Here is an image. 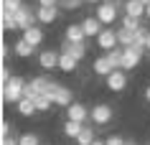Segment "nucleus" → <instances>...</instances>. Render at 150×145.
Masks as SVG:
<instances>
[{
    "mask_svg": "<svg viewBox=\"0 0 150 145\" xmlns=\"http://www.w3.org/2000/svg\"><path fill=\"white\" fill-rule=\"evenodd\" d=\"M13 51H16V56H21V59H31L36 48H33L31 43H28V41H23V36H21V38L16 41V46H13Z\"/></svg>",
    "mask_w": 150,
    "mask_h": 145,
    "instance_id": "6ab92c4d",
    "label": "nucleus"
},
{
    "mask_svg": "<svg viewBox=\"0 0 150 145\" xmlns=\"http://www.w3.org/2000/svg\"><path fill=\"white\" fill-rule=\"evenodd\" d=\"M104 84H107L110 92H122V89L127 87V71L125 69H115V71L104 79Z\"/></svg>",
    "mask_w": 150,
    "mask_h": 145,
    "instance_id": "6e6552de",
    "label": "nucleus"
},
{
    "mask_svg": "<svg viewBox=\"0 0 150 145\" xmlns=\"http://www.w3.org/2000/svg\"><path fill=\"white\" fill-rule=\"evenodd\" d=\"M81 3H84V0H59V8H64V10H79Z\"/></svg>",
    "mask_w": 150,
    "mask_h": 145,
    "instance_id": "7c9ffc66",
    "label": "nucleus"
},
{
    "mask_svg": "<svg viewBox=\"0 0 150 145\" xmlns=\"http://www.w3.org/2000/svg\"><path fill=\"white\" fill-rule=\"evenodd\" d=\"M18 21V25H21V31H28V28H33L36 25V21H38V16H36V8H31V5H23V8L18 10V13H13Z\"/></svg>",
    "mask_w": 150,
    "mask_h": 145,
    "instance_id": "20e7f679",
    "label": "nucleus"
},
{
    "mask_svg": "<svg viewBox=\"0 0 150 145\" xmlns=\"http://www.w3.org/2000/svg\"><path fill=\"white\" fill-rule=\"evenodd\" d=\"M25 87H28V84H25L23 76H13V79L3 87V102H5V105H18L25 97Z\"/></svg>",
    "mask_w": 150,
    "mask_h": 145,
    "instance_id": "f03ea898",
    "label": "nucleus"
},
{
    "mask_svg": "<svg viewBox=\"0 0 150 145\" xmlns=\"http://www.w3.org/2000/svg\"><path fill=\"white\" fill-rule=\"evenodd\" d=\"M48 84H51L48 76H36V79H31L28 87H25V99H36L38 94H43V92L48 89Z\"/></svg>",
    "mask_w": 150,
    "mask_h": 145,
    "instance_id": "0eeeda50",
    "label": "nucleus"
},
{
    "mask_svg": "<svg viewBox=\"0 0 150 145\" xmlns=\"http://www.w3.org/2000/svg\"><path fill=\"white\" fill-rule=\"evenodd\" d=\"M97 46L104 48L107 54H110V51H115V48L120 46V41H117V31H112V28H104V31L99 33V38H97Z\"/></svg>",
    "mask_w": 150,
    "mask_h": 145,
    "instance_id": "1a4fd4ad",
    "label": "nucleus"
},
{
    "mask_svg": "<svg viewBox=\"0 0 150 145\" xmlns=\"http://www.w3.org/2000/svg\"><path fill=\"white\" fill-rule=\"evenodd\" d=\"M142 54H137L135 48H125V56H122V69L125 71H130V69H135V66L140 64Z\"/></svg>",
    "mask_w": 150,
    "mask_h": 145,
    "instance_id": "2eb2a0df",
    "label": "nucleus"
},
{
    "mask_svg": "<svg viewBox=\"0 0 150 145\" xmlns=\"http://www.w3.org/2000/svg\"><path fill=\"white\" fill-rule=\"evenodd\" d=\"M18 143L21 145H41V140L36 132H23V135H18Z\"/></svg>",
    "mask_w": 150,
    "mask_h": 145,
    "instance_id": "c85d7f7f",
    "label": "nucleus"
},
{
    "mask_svg": "<svg viewBox=\"0 0 150 145\" xmlns=\"http://www.w3.org/2000/svg\"><path fill=\"white\" fill-rule=\"evenodd\" d=\"M59 56H61V54H56L54 48H43V51L38 54L41 69H59Z\"/></svg>",
    "mask_w": 150,
    "mask_h": 145,
    "instance_id": "9d476101",
    "label": "nucleus"
},
{
    "mask_svg": "<svg viewBox=\"0 0 150 145\" xmlns=\"http://www.w3.org/2000/svg\"><path fill=\"white\" fill-rule=\"evenodd\" d=\"M81 28H84V33H87V38H99V33L104 31L102 28V23H99V18H84V21H81Z\"/></svg>",
    "mask_w": 150,
    "mask_h": 145,
    "instance_id": "9b49d317",
    "label": "nucleus"
},
{
    "mask_svg": "<svg viewBox=\"0 0 150 145\" xmlns=\"http://www.w3.org/2000/svg\"><path fill=\"white\" fill-rule=\"evenodd\" d=\"M92 145H107V143H104V140H94Z\"/></svg>",
    "mask_w": 150,
    "mask_h": 145,
    "instance_id": "4c0bfd02",
    "label": "nucleus"
},
{
    "mask_svg": "<svg viewBox=\"0 0 150 145\" xmlns=\"http://www.w3.org/2000/svg\"><path fill=\"white\" fill-rule=\"evenodd\" d=\"M81 130H84L81 122H74V120H66V122H64V135H66V137H74V140H76V137L81 135Z\"/></svg>",
    "mask_w": 150,
    "mask_h": 145,
    "instance_id": "4be33fe9",
    "label": "nucleus"
},
{
    "mask_svg": "<svg viewBox=\"0 0 150 145\" xmlns=\"http://www.w3.org/2000/svg\"><path fill=\"white\" fill-rule=\"evenodd\" d=\"M66 41L69 43H84L87 41V33H84L81 23H69L66 25Z\"/></svg>",
    "mask_w": 150,
    "mask_h": 145,
    "instance_id": "f8f14e48",
    "label": "nucleus"
},
{
    "mask_svg": "<svg viewBox=\"0 0 150 145\" xmlns=\"http://www.w3.org/2000/svg\"><path fill=\"white\" fill-rule=\"evenodd\" d=\"M92 69H94V74H97V76H104V79H107V76H110L112 71H115V69H112V64H110V59H107V54L97 59Z\"/></svg>",
    "mask_w": 150,
    "mask_h": 145,
    "instance_id": "dca6fc26",
    "label": "nucleus"
},
{
    "mask_svg": "<svg viewBox=\"0 0 150 145\" xmlns=\"http://www.w3.org/2000/svg\"><path fill=\"white\" fill-rule=\"evenodd\" d=\"M0 145H21V143H18L16 135H8V137H3V143H0Z\"/></svg>",
    "mask_w": 150,
    "mask_h": 145,
    "instance_id": "c9c22d12",
    "label": "nucleus"
},
{
    "mask_svg": "<svg viewBox=\"0 0 150 145\" xmlns=\"http://www.w3.org/2000/svg\"><path fill=\"white\" fill-rule=\"evenodd\" d=\"M97 18H99V23H102V25H112L115 21H117V3H115V0H104V3H99Z\"/></svg>",
    "mask_w": 150,
    "mask_h": 145,
    "instance_id": "7ed1b4c3",
    "label": "nucleus"
},
{
    "mask_svg": "<svg viewBox=\"0 0 150 145\" xmlns=\"http://www.w3.org/2000/svg\"><path fill=\"white\" fill-rule=\"evenodd\" d=\"M43 94H46L56 107H71V105H74V92H71L69 87L59 84V81H51Z\"/></svg>",
    "mask_w": 150,
    "mask_h": 145,
    "instance_id": "f257e3e1",
    "label": "nucleus"
},
{
    "mask_svg": "<svg viewBox=\"0 0 150 145\" xmlns=\"http://www.w3.org/2000/svg\"><path fill=\"white\" fill-rule=\"evenodd\" d=\"M10 79H13V76L8 74V66H5V69H0V81H3V87H5V84H8Z\"/></svg>",
    "mask_w": 150,
    "mask_h": 145,
    "instance_id": "f704fd0d",
    "label": "nucleus"
},
{
    "mask_svg": "<svg viewBox=\"0 0 150 145\" xmlns=\"http://www.w3.org/2000/svg\"><path fill=\"white\" fill-rule=\"evenodd\" d=\"M122 8H125V16H130V18H142V16H145V10H148V5H142L140 0H127Z\"/></svg>",
    "mask_w": 150,
    "mask_h": 145,
    "instance_id": "4468645a",
    "label": "nucleus"
},
{
    "mask_svg": "<svg viewBox=\"0 0 150 145\" xmlns=\"http://www.w3.org/2000/svg\"><path fill=\"white\" fill-rule=\"evenodd\" d=\"M76 64H79V61H76L74 56H69V54L61 51V56H59V69H61V71H66V74L76 71Z\"/></svg>",
    "mask_w": 150,
    "mask_h": 145,
    "instance_id": "412c9836",
    "label": "nucleus"
},
{
    "mask_svg": "<svg viewBox=\"0 0 150 145\" xmlns=\"http://www.w3.org/2000/svg\"><path fill=\"white\" fill-rule=\"evenodd\" d=\"M145 16H148V18H150V5H148V10H145Z\"/></svg>",
    "mask_w": 150,
    "mask_h": 145,
    "instance_id": "58836bf2",
    "label": "nucleus"
},
{
    "mask_svg": "<svg viewBox=\"0 0 150 145\" xmlns=\"http://www.w3.org/2000/svg\"><path fill=\"white\" fill-rule=\"evenodd\" d=\"M104 143H107V145H127V140H125L122 135H110Z\"/></svg>",
    "mask_w": 150,
    "mask_h": 145,
    "instance_id": "2f4dec72",
    "label": "nucleus"
},
{
    "mask_svg": "<svg viewBox=\"0 0 150 145\" xmlns=\"http://www.w3.org/2000/svg\"><path fill=\"white\" fill-rule=\"evenodd\" d=\"M36 16H38V23L48 25L59 18V8H41V5H36Z\"/></svg>",
    "mask_w": 150,
    "mask_h": 145,
    "instance_id": "f3484780",
    "label": "nucleus"
},
{
    "mask_svg": "<svg viewBox=\"0 0 150 145\" xmlns=\"http://www.w3.org/2000/svg\"><path fill=\"white\" fill-rule=\"evenodd\" d=\"M16 110H18V115H21V117H33V115L38 112V110H36V105H33V99H25V97L16 105Z\"/></svg>",
    "mask_w": 150,
    "mask_h": 145,
    "instance_id": "aec40b11",
    "label": "nucleus"
},
{
    "mask_svg": "<svg viewBox=\"0 0 150 145\" xmlns=\"http://www.w3.org/2000/svg\"><path fill=\"white\" fill-rule=\"evenodd\" d=\"M145 99H148V102H150V84H148V87H145Z\"/></svg>",
    "mask_w": 150,
    "mask_h": 145,
    "instance_id": "e433bc0d",
    "label": "nucleus"
},
{
    "mask_svg": "<svg viewBox=\"0 0 150 145\" xmlns=\"http://www.w3.org/2000/svg\"><path fill=\"white\" fill-rule=\"evenodd\" d=\"M115 3H122V5H125V3H127V0H115Z\"/></svg>",
    "mask_w": 150,
    "mask_h": 145,
    "instance_id": "79ce46f5",
    "label": "nucleus"
},
{
    "mask_svg": "<svg viewBox=\"0 0 150 145\" xmlns=\"http://www.w3.org/2000/svg\"><path fill=\"white\" fill-rule=\"evenodd\" d=\"M21 8H23V0H3V10L8 13H18Z\"/></svg>",
    "mask_w": 150,
    "mask_h": 145,
    "instance_id": "c756f323",
    "label": "nucleus"
},
{
    "mask_svg": "<svg viewBox=\"0 0 150 145\" xmlns=\"http://www.w3.org/2000/svg\"><path fill=\"white\" fill-rule=\"evenodd\" d=\"M0 135H3V137L13 135V125H10L8 120H3V122H0Z\"/></svg>",
    "mask_w": 150,
    "mask_h": 145,
    "instance_id": "473e14b6",
    "label": "nucleus"
},
{
    "mask_svg": "<svg viewBox=\"0 0 150 145\" xmlns=\"http://www.w3.org/2000/svg\"><path fill=\"white\" fill-rule=\"evenodd\" d=\"M97 130L94 127H89V125H84V130H81V135L76 137V145H92L97 140V135H94Z\"/></svg>",
    "mask_w": 150,
    "mask_h": 145,
    "instance_id": "5701e85b",
    "label": "nucleus"
},
{
    "mask_svg": "<svg viewBox=\"0 0 150 145\" xmlns=\"http://www.w3.org/2000/svg\"><path fill=\"white\" fill-rule=\"evenodd\" d=\"M3 31H8V33L21 31V25H18L16 16H13V13H8V10H3Z\"/></svg>",
    "mask_w": 150,
    "mask_h": 145,
    "instance_id": "b1692460",
    "label": "nucleus"
},
{
    "mask_svg": "<svg viewBox=\"0 0 150 145\" xmlns=\"http://www.w3.org/2000/svg\"><path fill=\"white\" fill-rule=\"evenodd\" d=\"M41 8H59V0H38Z\"/></svg>",
    "mask_w": 150,
    "mask_h": 145,
    "instance_id": "72a5a7b5",
    "label": "nucleus"
},
{
    "mask_svg": "<svg viewBox=\"0 0 150 145\" xmlns=\"http://www.w3.org/2000/svg\"><path fill=\"white\" fill-rule=\"evenodd\" d=\"M122 28H127V31H132V33H137L142 28V23H140V18H130V16H125L122 18Z\"/></svg>",
    "mask_w": 150,
    "mask_h": 145,
    "instance_id": "cd10ccee",
    "label": "nucleus"
},
{
    "mask_svg": "<svg viewBox=\"0 0 150 145\" xmlns=\"http://www.w3.org/2000/svg\"><path fill=\"white\" fill-rule=\"evenodd\" d=\"M64 54H69V56H74L76 61H81V59L87 56V43H69V41H64Z\"/></svg>",
    "mask_w": 150,
    "mask_h": 145,
    "instance_id": "ddd939ff",
    "label": "nucleus"
},
{
    "mask_svg": "<svg viewBox=\"0 0 150 145\" xmlns=\"http://www.w3.org/2000/svg\"><path fill=\"white\" fill-rule=\"evenodd\" d=\"M92 117V110H89L87 105H81V102H74L71 107H66V120H74V122H84Z\"/></svg>",
    "mask_w": 150,
    "mask_h": 145,
    "instance_id": "423d86ee",
    "label": "nucleus"
},
{
    "mask_svg": "<svg viewBox=\"0 0 150 145\" xmlns=\"http://www.w3.org/2000/svg\"><path fill=\"white\" fill-rule=\"evenodd\" d=\"M127 145H137V143H132V140H130V143H127Z\"/></svg>",
    "mask_w": 150,
    "mask_h": 145,
    "instance_id": "37998d69",
    "label": "nucleus"
},
{
    "mask_svg": "<svg viewBox=\"0 0 150 145\" xmlns=\"http://www.w3.org/2000/svg\"><path fill=\"white\" fill-rule=\"evenodd\" d=\"M33 105H36V110H38V112H48L54 102H51V99H48L46 94H38V97H36V99H33Z\"/></svg>",
    "mask_w": 150,
    "mask_h": 145,
    "instance_id": "bb28decb",
    "label": "nucleus"
},
{
    "mask_svg": "<svg viewBox=\"0 0 150 145\" xmlns=\"http://www.w3.org/2000/svg\"><path fill=\"white\" fill-rule=\"evenodd\" d=\"M112 117H115V110H112L110 105L99 102V105L92 107V117H89V120L94 122V125H107V122H112Z\"/></svg>",
    "mask_w": 150,
    "mask_h": 145,
    "instance_id": "39448f33",
    "label": "nucleus"
},
{
    "mask_svg": "<svg viewBox=\"0 0 150 145\" xmlns=\"http://www.w3.org/2000/svg\"><path fill=\"white\" fill-rule=\"evenodd\" d=\"M117 41H120V46H122V48H130V46H132V41H135V33L127 31V28H117Z\"/></svg>",
    "mask_w": 150,
    "mask_h": 145,
    "instance_id": "393cba45",
    "label": "nucleus"
},
{
    "mask_svg": "<svg viewBox=\"0 0 150 145\" xmlns=\"http://www.w3.org/2000/svg\"><path fill=\"white\" fill-rule=\"evenodd\" d=\"M148 51H150V33H148Z\"/></svg>",
    "mask_w": 150,
    "mask_h": 145,
    "instance_id": "ea45409f",
    "label": "nucleus"
},
{
    "mask_svg": "<svg viewBox=\"0 0 150 145\" xmlns=\"http://www.w3.org/2000/svg\"><path fill=\"white\" fill-rule=\"evenodd\" d=\"M87 3H102V0H87Z\"/></svg>",
    "mask_w": 150,
    "mask_h": 145,
    "instance_id": "a19ab883",
    "label": "nucleus"
},
{
    "mask_svg": "<svg viewBox=\"0 0 150 145\" xmlns=\"http://www.w3.org/2000/svg\"><path fill=\"white\" fill-rule=\"evenodd\" d=\"M122 56H125V48H115V51H110V54H107L112 69H122Z\"/></svg>",
    "mask_w": 150,
    "mask_h": 145,
    "instance_id": "a878e982",
    "label": "nucleus"
},
{
    "mask_svg": "<svg viewBox=\"0 0 150 145\" xmlns=\"http://www.w3.org/2000/svg\"><path fill=\"white\" fill-rule=\"evenodd\" d=\"M23 41H28L33 48L41 46L43 43V31H41L38 25H33V28H28V31H23Z\"/></svg>",
    "mask_w": 150,
    "mask_h": 145,
    "instance_id": "a211bd4d",
    "label": "nucleus"
}]
</instances>
